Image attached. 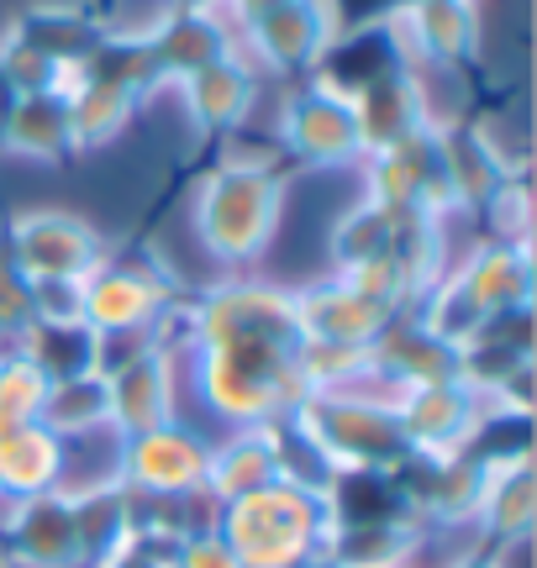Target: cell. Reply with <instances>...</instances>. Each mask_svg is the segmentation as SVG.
<instances>
[{"label":"cell","mask_w":537,"mask_h":568,"mask_svg":"<svg viewBox=\"0 0 537 568\" xmlns=\"http://www.w3.org/2000/svg\"><path fill=\"white\" fill-rule=\"evenodd\" d=\"M232 6H237V17L243 21H259V17H268L274 6H285V0H232Z\"/></svg>","instance_id":"cell-1"},{"label":"cell","mask_w":537,"mask_h":568,"mask_svg":"<svg viewBox=\"0 0 537 568\" xmlns=\"http://www.w3.org/2000/svg\"><path fill=\"white\" fill-rule=\"evenodd\" d=\"M211 6H222V0H180V11H211Z\"/></svg>","instance_id":"cell-2"}]
</instances>
